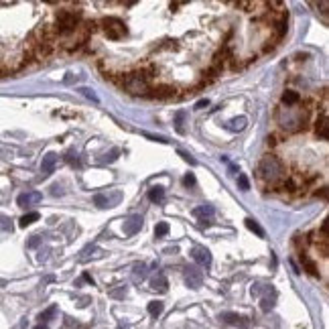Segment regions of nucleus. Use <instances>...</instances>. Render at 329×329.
Instances as JSON below:
<instances>
[{
    "label": "nucleus",
    "instance_id": "nucleus-22",
    "mask_svg": "<svg viewBox=\"0 0 329 329\" xmlns=\"http://www.w3.org/2000/svg\"><path fill=\"white\" fill-rule=\"evenodd\" d=\"M274 301H276V295H266V297H262V301H260V309L264 311V313H268L272 307H274Z\"/></svg>",
    "mask_w": 329,
    "mask_h": 329
},
{
    "label": "nucleus",
    "instance_id": "nucleus-6",
    "mask_svg": "<svg viewBox=\"0 0 329 329\" xmlns=\"http://www.w3.org/2000/svg\"><path fill=\"white\" fill-rule=\"evenodd\" d=\"M185 284L189 289H199L203 284V272L195 266H187L185 268Z\"/></svg>",
    "mask_w": 329,
    "mask_h": 329
},
{
    "label": "nucleus",
    "instance_id": "nucleus-14",
    "mask_svg": "<svg viewBox=\"0 0 329 329\" xmlns=\"http://www.w3.org/2000/svg\"><path fill=\"white\" fill-rule=\"evenodd\" d=\"M248 124V118L246 116H240V118H234L228 122V130H232V132H242V130L246 128Z\"/></svg>",
    "mask_w": 329,
    "mask_h": 329
},
{
    "label": "nucleus",
    "instance_id": "nucleus-5",
    "mask_svg": "<svg viewBox=\"0 0 329 329\" xmlns=\"http://www.w3.org/2000/svg\"><path fill=\"white\" fill-rule=\"evenodd\" d=\"M102 25H104V33L108 39H122L126 35V25L120 18H104Z\"/></svg>",
    "mask_w": 329,
    "mask_h": 329
},
{
    "label": "nucleus",
    "instance_id": "nucleus-2",
    "mask_svg": "<svg viewBox=\"0 0 329 329\" xmlns=\"http://www.w3.org/2000/svg\"><path fill=\"white\" fill-rule=\"evenodd\" d=\"M278 112L280 114H287L284 118H276L278 120V124L282 126V128H287V130H301V128H305V122H307V118H309V112L307 110H303V108H293V106H287V108H278Z\"/></svg>",
    "mask_w": 329,
    "mask_h": 329
},
{
    "label": "nucleus",
    "instance_id": "nucleus-25",
    "mask_svg": "<svg viewBox=\"0 0 329 329\" xmlns=\"http://www.w3.org/2000/svg\"><path fill=\"white\" fill-rule=\"evenodd\" d=\"M55 311H57V307H55V305H53V307H49V309H47V311H43V313L39 315L41 323H43V325H45V323H47V321H49V319H51V317L55 315Z\"/></svg>",
    "mask_w": 329,
    "mask_h": 329
},
{
    "label": "nucleus",
    "instance_id": "nucleus-13",
    "mask_svg": "<svg viewBox=\"0 0 329 329\" xmlns=\"http://www.w3.org/2000/svg\"><path fill=\"white\" fill-rule=\"evenodd\" d=\"M315 128H317V134H319L321 138H325V140L329 138V120H327V114H323V116L317 120V126H315Z\"/></svg>",
    "mask_w": 329,
    "mask_h": 329
},
{
    "label": "nucleus",
    "instance_id": "nucleus-26",
    "mask_svg": "<svg viewBox=\"0 0 329 329\" xmlns=\"http://www.w3.org/2000/svg\"><path fill=\"white\" fill-rule=\"evenodd\" d=\"M167 234H169V224H167V222H161V224L155 226V236H157V238H163V236H167Z\"/></svg>",
    "mask_w": 329,
    "mask_h": 329
},
{
    "label": "nucleus",
    "instance_id": "nucleus-39",
    "mask_svg": "<svg viewBox=\"0 0 329 329\" xmlns=\"http://www.w3.org/2000/svg\"><path fill=\"white\" fill-rule=\"evenodd\" d=\"M179 155H181V157H183V159H185V161H187V163H189V165H197V161H195V159H193V157H189V155H187V152H183V150H179Z\"/></svg>",
    "mask_w": 329,
    "mask_h": 329
},
{
    "label": "nucleus",
    "instance_id": "nucleus-4",
    "mask_svg": "<svg viewBox=\"0 0 329 329\" xmlns=\"http://www.w3.org/2000/svg\"><path fill=\"white\" fill-rule=\"evenodd\" d=\"M79 25V12L77 10H61L57 14V23H55V35H69L77 29Z\"/></svg>",
    "mask_w": 329,
    "mask_h": 329
},
{
    "label": "nucleus",
    "instance_id": "nucleus-7",
    "mask_svg": "<svg viewBox=\"0 0 329 329\" xmlns=\"http://www.w3.org/2000/svg\"><path fill=\"white\" fill-rule=\"evenodd\" d=\"M191 256H193V260L197 262L199 266H211V252L207 250V248H203V246H195L193 250H191Z\"/></svg>",
    "mask_w": 329,
    "mask_h": 329
},
{
    "label": "nucleus",
    "instance_id": "nucleus-15",
    "mask_svg": "<svg viewBox=\"0 0 329 329\" xmlns=\"http://www.w3.org/2000/svg\"><path fill=\"white\" fill-rule=\"evenodd\" d=\"M193 215L195 217H199V219H209L213 215V205H199V207H195L193 209Z\"/></svg>",
    "mask_w": 329,
    "mask_h": 329
},
{
    "label": "nucleus",
    "instance_id": "nucleus-10",
    "mask_svg": "<svg viewBox=\"0 0 329 329\" xmlns=\"http://www.w3.org/2000/svg\"><path fill=\"white\" fill-rule=\"evenodd\" d=\"M57 155L55 152H47L45 157H43V163H41V171H43V177H49V175L55 171V165H57Z\"/></svg>",
    "mask_w": 329,
    "mask_h": 329
},
{
    "label": "nucleus",
    "instance_id": "nucleus-42",
    "mask_svg": "<svg viewBox=\"0 0 329 329\" xmlns=\"http://www.w3.org/2000/svg\"><path fill=\"white\" fill-rule=\"evenodd\" d=\"M51 193H53V195H63V191H61L59 185H53V187H51Z\"/></svg>",
    "mask_w": 329,
    "mask_h": 329
},
{
    "label": "nucleus",
    "instance_id": "nucleus-43",
    "mask_svg": "<svg viewBox=\"0 0 329 329\" xmlns=\"http://www.w3.org/2000/svg\"><path fill=\"white\" fill-rule=\"evenodd\" d=\"M83 280H85V282H90V284H92V287H94V278H92L90 274H87V272L83 274Z\"/></svg>",
    "mask_w": 329,
    "mask_h": 329
},
{
    "label": "nucleus",
    "instance_id": "nucleus-32",
    "mask_svg": "<svg viewBox=\"0 0 329 329\" xmlns=\"http://www.w3.org/2000/svg\"><path fill=\"white\" fill-rule=\"evenodd\" d=\"M183 183H185L187 187H193V185H195V175H193V173H187L185 177H183Z\"/></svg>",
    "mask_w": 329,
    "mask_h": 329
},
{
    "label": "nucleus",
    "instance_id": "nucleus-27",
    "mask_svg": "<svg viewBox=\"0 0 329 329\" xmlns=\"http://www.w3.org/2000/svg\"><path fill=\"white\" fill-rule=\"evenodd\" d=\"M276 27H278V29H276V37L282 39L284 33H287V16H282V18L278 20V25H276Z\"/></svg>",
    "mask_w": 329,
    "mask_h": 329
},
{
    "label": "nucleus",
    "instance_id": "nucleus-34",
    "mask_svg": "<svg viewBox=\"0 0 329 329\" xmlns=\"http://www.w3.org/2000/svg\"><path fill=\"white\" fill-rule=\"evenodd\" d=\"M110 297H116V299H120V297H126V287H120V289L112 291V293H110Z\"/></svg>",
    "mask_w": 329,
    "mask_h": 329
},
{
    "label": "nucleus",
    "instance_id": "nucleus-29",
    "mask_svg": "<svg viewBox=\"0 0 329 329\" xmlns=\"http://www.w3.org/2000/svg\"><path fill=\"white\" fill-rule=\"evenodd\" d=\"M94 203H96L98 207H102V209L110 205V201H108V197H106V195H102V193H98V195L94 197Z\"/></svg>",
    "mask_w": 329,
    "mask_h": 329
},
{
    "label": "nucleus",
    "instance_id": "nucleus-17",
    "mask_svg": "<svg viewBox=\"0 0 329 329\" xmlns=\"http://www.w3.org/2000/svg\"><path fill=\"white\" fill-rule=\"evenodd\" d=\"M146 309H148V315H150V317H155V319H157V317H161V313H163V309H165V305H163L161 301H150Z\"/></svg>",
    "mask_w": 329,
    "mask_h": 329
},
{
    "label": "nucleus",
    "instance_id": "nucleus-38",
    "mask_svg": "<svg viewBox=\"0 0 329 329\" xmlns=\"http://www.w3.org/2000/svg\"><path fill=\"white\" fill-rule=\"evenodd\" d=\"M207 106H209V100H207V98H203V100H199V102L195 104L197 110H203V108H207Z\"/></svg>",
    "mask_w": 329,
    "mask_h": 329
},
{
    "label": "nucleus",
    "instance_id": "nucleus-41",
    "mask_svg": "<svg viewBox=\"0 0 329 329\" xmlns=\"http://www.w3.org/2000/svg\"><path fill=\"white\" fill-rule=\"evenodd\" d=\"M211 226V222H209V219H199V228L203 230V228H209Z\"/></svg>",
    "mask_w": 329,
    "mask_h": 329
},
{
    "label": "nucleus",
    "instance_id": "nucleus-1",
    "mask_svg": "<svg viewBox=\"0 0 329 329\" xmlns=\"http://www.w3.org/2000/svg\"><path fill=\"white\" fill-rule=\"evenodd\" d=\"M284 175H287V169H284L282 161L274 155H264L258 163V177L262 181H266L270 185H276L284 179Z\"/></svg>",
    "mask_w": 329,
    "mask_h": 329
},
{
    "label": "nucleus",
    "instance_id": "nucleus-20",
    "mask_svg": "<svg viewBox=\"0 0 329 329\" xmlns=\"http://www.w3.org/2000/svg\"><path fill=\"white\" fill-rule=\"evenodd\" d=\"M246 228L250 230V232H254L256 236H260V238H264V228H262L256 219H252V217H248L246 219Z\"/></svg>",
    "mask_w": 329,
    "mask_h": 329
},
{
    "label": "nucleus",
    "instance_id": "nucleus-46",
    "mask_svg": "<svg viewBox=\"0 0 329 329\" xmlns=\"http://www.w3.org/2000/svg\"><path fill=\"white\" fill-rule=\"evenodd\" d=\"M118 329H124V327H118Z\"/></svg>",
    "mask_w": 329,
    "mask_h": 329
},
{
    "label": "nucleus",
    "instance_id": "nucleus-23",
    "mask_svg": "<svg viewBox=\"0 0 329 329\" xmlns=\"http://www.w3.org/2000/svg\"><path fill=\"white\" fill-rule=\"evenodd\" d=\"M301 260H303V264H305L307 272H309V274H313V276H319V272H317V266H315V262H313V260H309V258H307V256H303V254H301Z\"/></svg>",
    "mask_w": 329,
    "mask_h": 329
},
{
    "label": "nucleus",
    "instance_id": "nucleus-35",
    "mask_svg": "<svg viewBox=\"0 0 329 329\" xmlns=\"http://www.w3.org/2000/svg\"><path fill=\"white\" fill-rule=\"evenodd\" d=\"M41 244V236H31V240H29V248H35V246H39Z\"/></svg>",
    "mask_w": 329,
    "mask_h": 329
},
{
    "label": "nucleus",
    "instance_id": "nucleus-19",
    "mask_svg": "<svg viewBox=\"0 0 329 329\" xmlns=\"http://www.w3.org/2000/svg\"><path fill=\"white\" fill-rule=\"evenodd\" d=\"M163 197H165V189H163V187H150V189H148V199H150L152 203L163 201Z\"/></svg>",
    "mask_w": 329,
    "mask_h": 329
},
{
    "label": "nucleus",
    "instance_id": "nucleus-21",
    "mask_svg": "<svg viewBox=\"0 0 329 329\" xmlns=\"http://www.w3.org/2000/svg\"><path fill=\"white\" fill-rule=\"evenodd\" d=\"M37 219H39V213H37V211H31V213H27V215H23V217L18 219V226H20V228H27V226H31L33 222H37Z\"/></svg>",
    "mask_w": 329,
    "mask_h": 329
},
{
    "label": "nucleus",
    "instance_id": "nucleus-44",
    "mask_svg": "<svg viewBox=\"0 0 329 329\" xmlns=\"http://www.w3.org/2000/svg\"><path fill=\"white\" fill-rule=\"evenodd\" d=\"M266 140H268V144H270V146H272V144H276V138H274V136H268Z\"/></svg>",
    "mask_w": 329,
    "mask_h": 329
},
{
    "label": "nucleus",
    "instance_id": "nucleus-36",
    "mask_svg": "<svg viewBox=\"0 0 329 329\" xmlns=\"http://www.w3.org/2000/svg\"><path fill=\"white\" fill-rule=\"evenodd\" d=\"M144 136H146V138H150V140H157V142H163V144H165V142H169V140H167V138H163V136H155V134H148V132H144Z\"/></svg>",
    "mask_w": 329,
    "mask_h": 329
},
{
    "label": "nucleus",
    "instance_id": "nucleus-16",
    "mask_svg": "<svg viewBox=\"0 0 329 329\" xmlns=\"http://www.w3.org/2000/svg\"><path fill=\"white\" fill-rule=\"evenodd\" d=\"M219 321H224L228 325H244V319L240 315H236V313H222L219 315Z\"/></svg>",
    "mask_w": 329,
    "mask_h": 329
},
{
    "label": "nucleus",
    "instance_id": "nucleus-24",
    "mask_svg": "<svg viewBox=\"0 0 329 329\" xmlns=\"http://www.w3.org/2000/svg\"><path fill=\"white\" fill-rule=\"evenodd\" d=\"M79 92H81V96H85L87 100H92L94 104H98V102H100V98L94 94V90H92V87H79Z\"/></svg>",
    "mask_w": 329,
    "mask_h": 329
},
{
    "label": "nucleus",
    "instance_id": "nucleus-28",
    "mask_svg": "<svg viewBox=\"0 0 329 329\" xmlns=\"http://www.w3.org/2000/svg\"><path fill=\"white\" fill-rule=\"evenodd\" d=\"M238 185H240V189H242V191H248V189H250V181H248V177H246L244 173L238 175Z\"/></svg>",
    "mask_w": 329,
    "mask_h": 329
},
{
    "label": "nucleus",
    "instance_id": "nucleus-11",
    "mask_svg": "<svg viewBox=\"0 0 329 329\" xmlns=\"http://www.w3.org/2000/svg\"><path fill=\"white\" fill-rule=\"evenodd\" d=\"M148 92H152V94H148L152 98H171V96H175V87L161 85V87H155V90H148Z\"/></svg>",
    "mask_w": 329,
    "mask_h": 329
},
{
    "label": "nucleus",
    "instance_id": "nucleus-40",
    "mask_svg": "<svg viewBox=\"0 0 329 329\" xmlns=\"http://www.w3.org/2000/svg\"><path fill=\"white\" fill-rule=\"evenodd\" d=\"M321 232H323V236H327V232H329V219H323V224H321Z\"/></svg>",
    "mask_w": 329,
    "mask_h": 329
},
{
    "label": "nucleus",
    "instance_id": "nucleus-3",
    "mask_svg": "<svg viewBox=\"0 0 329 329\" xmlns=\"http://www.w3.org/2000/svg\"><path fill=\"white\" fill-rule=\"evenodd\" d=\"M122 85L130 94H142L146 96V92L150 90V79L146 77L144 71H134V73H126L122 79Z\"/></svg>",
    "mask_w": 329,
    "mask_h": 329
},
{
    "label": "nucleus",
    "instance_id": "nucleus-45",
    "mask_svg": "<svg viewBox=\"0 0 329 329\" xmlns=\"http://www.w3.org/2000/svg\"><path fill=\"white\" fill-rule=\"evenodd\" d=\"M35 329H49V327H47V325H43V323H41V325H37V327H35Z\"/></svg>",
    "mask_w": 329,
    "mask_h": 329
},
{
    "label": "nucleus",
    "instance_id": "nucleus-31",
    "mask_svg": "<svg viewBox=\"0 0 329 329\" xmlns=\"http://www.w3.org/2000/svg\"><path fill=\"white\" fill-rule=\"evenodd\" d=\"M183 118H185V112H179L177 114V122H175V124H177V132H185V130H183Z\"/></svg>",
    "mask_w": 329,
    "mask_h": 329
},
{
    "label": "nucleus",
    "instance_id": "nucleus-12",
    "mask_svg": "<svg viewBox=\"0 0 329 329\" xmlns=\"http://www.w3.org/2000/svg\"><path fill=\"white\" fill-rule=\"evenodd\" d=\"M150 287L155 289V291H159V293H167V289H169V282H167L165 274H157L155 278L150 280Z\"/></svg>",
    "mask_w": 329,
    "mask_h": 329
},
{
    "label": "nucleus",
    "instance_id": "nucleus-33",
    "mask_svg": "<svg viewBox=\"0 0 329 329\" xmlns=\"http://www.w3.org/2000/svg\"><path fill=\"white\" fill-rule=\"evenodd\" d=\"M65 161H67V163H71V165H79V161H77V155H75L73 150H69V152H67V157H65Z\"/></svg>",
    "mask_w": 329,
    "mask_h": 329
},
{
    "label": "nucleus",
    "instance_id": "nucleus-8",
    "mask_svg": "<svg viewBox=\"0 0 329 329\" xmlns=\"http://www.w3.org/2000/svg\"><path fill=\"white\" fill-rule=\"evenodd\" d=\"M41 199H43V195L39 191H27V193H20L16 197V203L20 207H29V205H37Z\"/></svg>",
    "mask_w": 329,
    "mask_h": 329
},
{
    "label": "nucleus",
    "instance_id": "nucleus-18",
    "mask_svg": "<svg viewBox=\"0 0 329 329\" xmlns=\"http://www.w3.org/2000/svg\"><path fill=\"white\" fill-rule=\"evenodd\" d=\"M301 102V96L297 94V92H291V90H287L282 94V104L284 106H297Z\"/></svg>",
    "mask_w": 329,
    "mask_h": 329
},
{
    "label": "nucleus",
    "instance_id": "nucleus-37",
    "mask_svg": "<svg viewBox=\"0 0 329 329\" xmlns=\"http://www.w3.org/2000/svg\"><path fill=\"white\" fill-rule=\"evenodd\" d=\"M118 155H120V150H118V148H114V150H112V152H110V155L106 157V161L112 163V161H116V159H118Z\"/></svg>",
    "mask_w": 329,
    "mask_h": 329
},
{
    "label": "nucleus",
    "instance_id": "nucleus-30",
    "mask_svg": "<svg viewBox=\"0 0 329 329\" xmlns=\"http://www.w3.org/2000/svg\"><path fill=\"white\" fill-rule=\"evenodd\" d=\"M144 274H146V266H144V264H136V266H134V280H138V278L142 280Z\"/></svg>",
    "mask_w": 329,
    "mask_h": 329
},
{
    "label": "nucleus",
    "instance_id": "nucleus-9",
    "mask_svg": "<svg viewBox=\"0 0 329 329\" xmlns=\"http://www.w3.org/2000/svg\"><path fill=\"white\" fill-rule=\"evenodd\" d=\"M140 228H142V217L140 215H130L126 222H124V234L126 236H134L136 232H140Z\"/></svg>",
    "mask_w": 329,
    "mask_h": 329
}]
</instances>
